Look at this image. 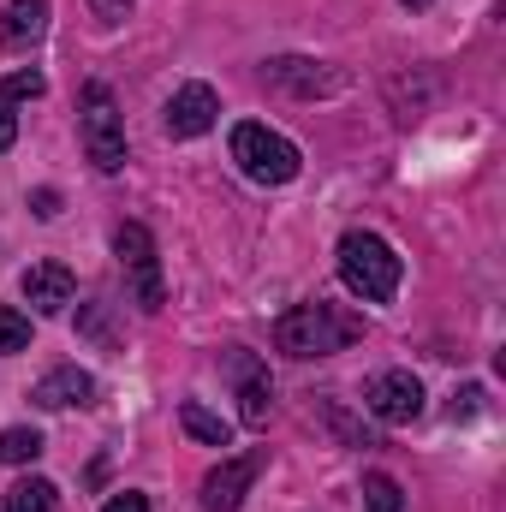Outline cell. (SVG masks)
<instances>
[{"instance_id": "cell-10", "label": "cell", "mask_w": 506, "mask_h": 512, "mask_svg": "<svg viewBox=\"0 0 506 512\" xmlns=\"http://www.w3.org/2000/svg\"><path fill=\"white\" fill-rule=\"evenodd\" d=\"M24 298H30V310H42V316H60L72 298H78V280L60 268V262H36V268H24Z\"/></svg>"}, {"instance_id": "cell-21", "label": "cell", "mask_w": 506, "mask_h": 512, "mask_svg": "<svg viewBox=\"0 0 506 512\" xmlns=\"http://www.w3.org/2000/svg\"><path fill=\"white\" fill-rule=\"evenodd\" d=\"M90 6H96V18H108V24H114V18H126V12H131V0H90Z\"/></svg>"}, {"instance_id": "cell-1", "label": "cell", "mask_w": 506, "mask_h": 512, "mask_svg": "<svg viewBox=\"0 0 506 512\" xmlns=\"http://www.w3.org/2000/svg\"><path fill=\"white\" fill-rule=\"evenodd\" d=\"M364 340V316L340 304H298L274 322V346L286 358H334Z\"/></svg>"}, {"instance_id": "cell-12", "label": "cell", "mask_w": 506, "mask_h": 512, "mask_svg": "<svg viewBox=\"0 0 506 512\" xmlns=\"http://www.w3.org/2000/svg\"><path fill=\"white\" fill-rule=\"evenodd\" d=\"M90 393L96 382L78 370V364H66V370H54V376H42V382L30 387V399L42 405V411H66V405H90Z\"/></svg>"}, {"instance_id": "cell-9", "label": "cell", "mask_w": 506, "mask_h": 512, "mask_svg": "<svg viewBox=\"0 0 506 512\" xmlns=\"http://www.w3.org/2000/svg\"><path fill=\"white\" fill-rule=\"evenodd\" d=\"M215 114H221V96L209 84H179L173 102H167V131L173 137H203L215 126Z\"/></svg>"}, {"instance_id": "cell-23", "label": "cell", "mask_w": 506, "mask_h": 512, "mask_svg": "<svg viewBox=\"0 0 506 512\" xmlns=\"http://www.w3.org/2000/svg\"><path fill=\"white\" fill-rule=\"evenodd\" d=\"M36 215H42V221L60 215V191H36Z\"/></svg>"}, {"instance_id": "cell-17", "label": "cell", "mask_w": 506, "mask_h": 512, "mask_svg": "<svg viewBox=\"0 0 506 512\" xmlns=\"http://www.w3.org/2000/svg\"><path fill=\"white\" fill-rule=\"evenodd\" d=\"M42 453V435L36 429H0V459L6 465H30Z\"/></svg>"}, {"instance_id": "cell-24", "label": "cell", "mask_w": 506, "mask_h": 512, "mask_svg": "<svg viewBox=\"0 0 506 512\" xmlns=\"http://www.w3.org/2000/svg\"><path fill=\"white\" fill-rule=\"evenodd\" d=\"M405 6H417V12H423V6H429V0H405Z\"/></svg>"}, {"instance_id": "cell-11", "label": "cell", "mask_w": 506, "mask_h": 512, "mask_svg": "<svg viewBox=\"0 0 506 512\" xmlns=\"http://www.w3.org/2000/svg\"><path fill=\"white\" fill-rule=\"evenodd\" d=\"M233 376H239V417L262 429L268 423V405H274V387L262 376V364H256L251 352H233Z\"/></svg>"}, {"instance_id": "cell-7", "label": "cell", "mask_w": 506, "mask_h": 512, "mask_svg": "<svg viewBox=\"0 0 506 512\" xmlns=\"http://www.w3.org/2000/svg\"><path fill=\"white\" fill-rule=\"evenodd\" d=\"M364 405L376 411L381 423H411L423 411V382L411 370H381L376 382L364 387Z\"/></svg>"}, {"instance_id": "cell-3", "label": "cell", "mask_w": 506, "mask_h": 512, "mask_svg": "<svg viewBox=\"0 0 506 512\" xmlns=\"http://www.w3.org/2000/svg\"><path fill=\"white\" fill-rule=\"evenodd\" d=\"M233 161L245 167V179H256V185H286V179H298V149H292L280 131L256 126V120L233 126Z\"/></svg>"}, {"instance_id": "cell-15", "label": "cell", "mask_w": 506, "mask_h": 512, "mask_svg": "<svg viewBox=\"0 0 506 512\" xmlns=\"http://www.w3.org/2000/svg\"><path fill=\"white\" fill-rule=\"evenodd\" d=\"M54 507H60V489L48 477H24V483L6 489V507L0 512H54Z\"/></svg>"}, {"instance_id": "cell-2", "label": "cell", "mask_w": 506, "mask_h": 512, "mask_svg": "<svg viewBox=\"0 0 506 512\" xmlns=\"http://www.w3.org/2000/svg\"><path fill=\"white\" fill-rule=\"evenodd\" d=\"M399 274H405V262L393 256V245L381 233H346L340 239V280L364 304H387L399 292Z\"/></svg>"}, {"instance_id": "cell-14", "label": "cell", "mask_w": 506, "mask_h": 512, "mask_svg": "<svg viewBox=\"0 0 506 512\" xmlns=\"http://www.w3.org/2000/svg\"><path fill=\"white\" fill-rule=\"evenodd\" d=\"M179 429H185V435H197V441H209V447H227V441H233V423H227V417H215V411H209V405H197V399H185V405H179Z\"/></svg>"}, {"instance_id": "cell-4", "label": "cell", "mask_w": 506, "mask_h": 512, "mask_svg": "<svg viewBox=\"0 0 506 512\" xmlns=\"http://www.w3.org/2000/svg\"><path fill=\"white\" fill-rule=\"evenodd\" d=\"M84 155L102 173H120L126 167V120H120L108 84H84Z\"/></svg>"}, {"instance_id": "cell-18", "label": "cell", "mask_w": 506, "mask_h": 512, "mask_svg": "<svg viewBox=\"0 0 506 512\" xmlns=\"http://www.w3.org/2000/svg\"><path fill=\"white\" fill-rule=\"evenodd\" d=\"M24 346H30V322L0 304V358H12V352H24Z\"/></svg>"}, {"instance_id": "cell-22", "label": "cell", "mask_w": 506, "mask_h": 512, "mask_svg": "<svg viewBox=\"0 0 506 512\" xmlns=\"http://www.w3.org/2000/svg\"><path fill=\"white\" fill-rule=\"evenodd\" d=\"M102 512H149V501L143 495H120V501H108Z\"/></svg>"}, {"instance_id": "cell-6", "label": "cell", "mask_w": 506, "mask_h": 512, "mask_svg": "<svg viewBox=\"0 0 506 512\" xmlns=\"http://www.w3.org/2000/svg\"><path fill=\"white\" fill-rule=\"evenodd\" d=\"M262 78L274 84V90H286V96H340L346 90V72H334V66H322V60H268L262 66Z\"/></svg>"}, {"instance_id": "cell-5", "label": "cell", "mask_w": 506, "mask_h": 512, "mask_svg": "<svg viewBox=\"0 0 506 512\" xmlns=\"http://www.w3.org/2000/svg\"><path fill=\"white\" fill-rule=\"evenodd\" d=\"M114 251H120V268H126V280H131V298H137L143 310H161V304H167V286H161V256H155L149 227L126 221V227L114 233Z\"/></svg>"}, {"instance_id": "cell-20", "label": "cell", "mask_w": 506, "mask_h": 512, "mask_svg": "<svg viewBox=\"0 0 506 512\" xmlns=\"http://www.w3.org/2000/svg\"><path fill=\"white\" fill-rule=\"evenodd\" d=\"M12 137H18V114H12V96L0 90V155L12 149Z\"/></svg>"}, {"instance_id": "cell-16", "label": "cell", "mask_w": 506, "mask_h": 512, "mask_svg": "<svg viewBox=\"0 0 506 512\" xmlns=\"http://www.w3.org/2000/svg\"><path fill=\"white\" fill-rule=\"evenodd\" d=\"M399 507H405L399 483H393L387 471H370V477H364V512H399Z\"/></svg>"}, {"instance_id": "cell-13", "label": "cell", "mask_w": 506, "mask_h": 512, "mask_svg": "<svg viewBox=\"0 0 506 512\" xmlns=\"http://www.w3.org/2000/svg\"><path fill=\"white\" fill-rule=\"evenodd\" d=\"M42 30H48V0H12L6 24H0V42H6V54H24V48L42 42Z\"/></svg>"}, {"instance_id": "cell-8", "label": "cell", "mask_w": 506, "mask_h": 512, "mask_svg": "<svg viewBox=\"0 0 506 512\" xmlns=\"http://www.w3.org/2000/svg\"><path fill=\"white\" fill-rule=\"evenodd\" d=\"M262 471V453H239V459H221L209 477H203V512H239L245 489Z\"/></svg>"}, {"instance_id": "cell-19", "label": "cell", "mask_w": 506, "mask_h": 512, "mask_svg": "<svg viewBox=\"0 0 506 512\" xmlns=\"http://www.w3.org/2000/svg\"><path fill=\"white\" fill-rule=\"evenodd\" d=\"M0 90H6L12 102H24V96H42V72H18V78H6Z\"/></svg>"}]
</instances>
